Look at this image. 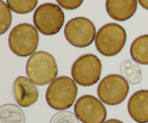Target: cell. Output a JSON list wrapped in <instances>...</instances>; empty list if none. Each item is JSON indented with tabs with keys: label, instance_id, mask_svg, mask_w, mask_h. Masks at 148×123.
<instances>
[{
	"label": "cell",
	"instance_id": "ac0fdd59",
	"mask_svg": "<svg viewBox=\"0 0 148 123\" xmlns=\"http://www.w3.org/2000/svg\"><path fill=\"white\" fill-rule=\"evenodd\" d=\"M76 115L69 111H61L56 113L49 123H79Z\"/></svg>",
	"mask_w": 148,
	"mask_h": 123
},
{
	"label": "cell",
	"instance_id": "30bf717a",
	"mask_svg": "<svg viewBox=\"0 0 148 123\" xmlns=\"http://www.w3.org/2000/svg\"><path fill=\"white\" fill-rule=\"evenodd\" d=\"M13 95L19 106L28 107L38 100V91L30 79L25 76H19L13 84Z\"/></svg>",
	"mask_w": 148,
	"mask_h": 123
},
{
	"label": "cell",
	"instance_id": "9c48e42d",
	"mask_svg": "<svg viewBox=\"0 0 148 123\" xmlns=\"http://www.w3.org/2000/svg\"><path fill=\"white\" fill-rule=\"evenodd\" d=\"M74 110L82 123H103L107 111L102 102L92 95H83L75 102Z\"/></svg>",
	"mask_w": 148,
	"mask_h": 123
},
{
	"label": "cell",
	"instance_id": "6da1fadb",
	"mask_svg": "<svg viewBox=\"0 0 148 123\" xmlns=\"http://www.w3.org/2000/svg\"><path fill=\"white\" fill-rule=\"evenodd\" d=\"M26 73L35 85L43 86L51 83L58 75L54 57L48 52H36L27 60Z\"/></svg>",
	"mask_w": 148,
	"mask_h": 123
},
{
	"label": "cell",
	"instance_id": "7c38bea8",
	"mask_svg": "<svg viewBox=\"0 0 148 123\" xmlns=\"http://www.w3.org/2000/svg\"><path fill=\"white\" fill-rule=\"evenodd\" d=\"M108 15L116 21L124 22L134 16L137 9V0H106Z\"/></svg>",
	"mask_w": 148,
	"mask_h": 123
},
{
	"label": "cell",
	"instance_id": "7a4b0ae2",
	"mask_svg": "<svg viewBox=\"0 0 148 123\" xmlns=\"http://www.w3.org/2000/svg\"><path fill=\"white\" fill-rule=\"evenodd\" d=\"M76 82L68 76L56 78L50 83L46 93V100L55 110H65L73 105L77 96Z\"/></svg>",
	"mask_w": 148,
	"mask_h": 123
},
{
	"label": "cell",
	"instance_id": "8fae6325",
	"mask_svg": "<svg viewBox=\"0 0 148 123\" xmlns=\"http://www.w3.org/2000/svg\"><path fill=\"white\" fill-rule=\"evenodd\" d=\"M127 109L130 117L138 123L148 122V90H139L129 99Z\"/></svg>",
	"mask_w": 148,
	"mask_h": 123
},
{
	"label": "cell",
	"instance_id": "3957f363",
	"mask_svg": "<svg viewBox=\"0 0 148 123\" xmlns=\"http://www.w3.org/2000/svg\"><path fill=\"white\" fill-rule=\"evenodd\" d=\"M127 42V33L116 23H108L96 33L95 44L101 55L106 57L116 56L124 48Z\"/></svg>",
	"mask_w": 148,
	"mask_h": 123
},
{
	"label": "cell",
	"instance_id": "e0dca14e",
	"mask_svg": "<svg viewBox=\"0 0 148 123\" xmlns=\"http://www.w3.org/2000/svg\"><path fill=\"white\" fill-rule=\"evenodd\" d=\"M12 16L9 6L2 0H0V34L3 35L10 28Z\"/></svg>",
	"mask_w": 148,
	"mask_h": 123
},
{
	"label": "cell",
	"instance_id": "8992f818",
	"mask_svg": "<svg viewBox=\"0 0 148 123\" xmlns=\"http://www.w3.org/2000/svg\"><path fill=\"white\" fill-rule=\"evenodd\" d=\"M102 72L100 59L94 54H85L79 56L71 69L72 79L81 86H90L99 81Z\"/></svg>",
	"mask_w": 148,
	"mask_h": 123
},
{
	"label": "cell",
	"instance_id": "52a82bcc",
	"mask_svg": "<svg viewBox=\"0 0 148 123\" xmlns=\"http://www.w3.org/2000/svg\"><path fill=\"white\" fill-rule=\"evenodd\" d=\"M130 86L123 76L118 74H110L100 82L97 89L98 97L107 105H118L127 97Z\"/></svg>",
	"mask_w": 148,
	"mask_h": 123
},
{
	"label": "cell",
	"instance_id": "44dd1931",
	"mask_svg": "<svg viewBox=\"0 0 148 123\" xmlns=\"http://www.w3.org/2000/svg\"><path fill=\"white\" fill-rule=\"evenodd\" d=\"M103 123H124L122 121L119 120H116V119H110L108 120H106V122H104Z\"/></svg>",
	"mask_w": 148,
	"mask_h": 123
},
{
	"label": "cell",
	"instance_id": "277c9868",
	"mask_svg": "<svg viewBox=\"0 0 148 123\" xmlns=\"http://www.w3.org/2000/svg\"><path fill=\"white\" fill-rule=\"evenodd\" d=\"M39 42V35L36 27L29 23H20L9 35L10 50L20 57H27L35 53Z\"/></svg>",
	"mask_w": 148,
	"mask_h": 123
},
{
	"label": "cell",
	"instance_id": "d6986e66",
	"mask_svg": "<svg viewBox=\"0 0 148 123\" xmlns=\"http://www.w3.org/2000/svg\"><path fill=\"white\" fill-rule=\"evenodd\" d=\"M59 6L67 10H74L82 5L84 0H56Z\"/></svg>",
	"mask_w": 148,
	"mask_h": 123
},
{
	"label": "cell",
	"instance_id": "4fadbf2b",
	"mask_svg": "<svg viewBox=\"0 0 148 123\" xmlns=\"http://www.w3.org/2000/svg\"><path fill=\"white\" fill-rule=\"evenodd\" d=\"M130 54L137 63L148 65V35L139 36L132 42Z\"/></svg>",
	"mask_w": 148,
	"mask_h": 123
},
{
	"label": "cell",
	"instance_id": "5bb4252c",
	"mask_svg": "<svg viewBox=\"0 0 148 123\" xmlns=\"http://www.w3.org/2000/svg\"><path fill=\"white\" fill-rule=\"evenodd\" d=\"M120 72L127 82L132 85L138 84L143 79L141 69L133 59L124 60L120 66Z\"/></svg>",
	"mask_w": 148,
	"mask_h": 123
},
{
	"label": "cell",
	"instance_id": "ba28073f",
	"mask_svg": "<svg viewBox=\"0 0 148 123\" xmlns=\"http://www.w3.org/2000/svg\"><path fill=\"white\" fill-rule=\"evenodd\" d=\"M64 36L72 46L82 48L90 46L95 40L96 30L90 20L84 17H77L66 23Z\"/></svg>",
	"mask_w": 148,
	"mask_h": 123
},
{
	"label": "cell",
	"instance_id": "9a60e30c",
	"mask_svg": "<svg viewBox=\"0 0 148 123\" xmlns=\"http://www.w3.org/2000/svg\"><path fill=\"white\" fill-rule=\"evenodd\" d=\"M23 111L13 104H6L0 107V123H25Z\"/></svg>",
	"mask_w": 148,
	"mask_h": 123
},
{
	"label": "cell",
	"instance_id": "5b68a950",
	"mask_svg": "<svg viewBox=\"0 0 148 123\" xmlns=\"http://www.w3.org/2000/svg\"><path fill=\"white\" fill-rule=\"evenodd\" d=\"M35 27L44 35H53L59 33L64 23V13L59 6L45 3L39 6L33 14Z\"/></svg>",
	"mask_w": 148,
	"mask_h": 123
},
{
	"label": "cell",
	"instance_id": "ffe728a7",
	"mask_svg": "<svg viewBox=\"0 0 148 123\" xmlns=\"http://www.w3.org/2000/svg\"><path fill=\"white\" fill-rule=\"evenodd\" d=\"M139 1V4L141 5L145 10H148V0H137Z\"/></svg>",
	"mask_w": 148,
	"mask_h": 123
},
{
	"label": "cell",
	"instance_id": "2e32d148",
	"mask_svg": "<svg viewBox=\"0 0 148 123\" xmlns=\"http://www.w3.org/2000/svg\"><path fill=\"white\" fill-rule=\"evenodd\" d=\"M38 0H7V5L14 12L20 14L30 13L36 8Z\"/></svg>",
	"mask_w": 148,
	"mask_h": 123
}]
</instances>
